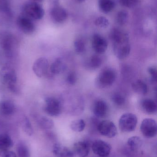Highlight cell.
Instances as JSON below:
<instances>
[{
	"instance_id": "2e32d148",
	"label": "cell",
	"mask_w": 157,
	"mask_h": 157,
	"mask_svg": "<svg viewBox=\"0 0 157 157\" xmlns=\"http://www.w3.org/2000/svg\"><path fill=\"white\" fill-rule=\"evenodd\" d=\"M140 107L143 111L147 114H155L157 112L156 103L151 99H144L141 100Z\"/></svg>"
},
{
	"instance_id": "1f68e13d",
	"label": "cell",
	"mask_w": 157,
	"mask_h": 157,
	"mask_svg": "<svg viewBox=\"0 0 157 157\" xmlns=\"http://www.w3.org/2000/svg\"><path fill=\"white\" fill-rule=\"evenodd\" d=\"M22 128L23 131L28 135H32L33 133V129L30 121L27 117H25L22 121Z\"/></svg>"
},
{
	"instance_id": "d6986e66",
	"label": "cell",
	"mask_w": 157,
	"mask_h": 157,
	"mask_svg": "<svg viewBox=\"0 0 157 157\" xmlns=\"http://www.w3.org/2000/svg\"><path fill=\"white\" fill-rule=\"evenodd\" d=\"M15 106L13 101L3 100L0 102V113L3 115H10L15 112Z\"/></svg>"
},
{
	"instance_id": "484cf974",
	"label": "cell",
	"mask_w": 157,
	"mask_h": 157,
	"mask_svg": "<svg viewBox=\"0 0 157 157\" xmlns=\"http://www.w3.org/2000/svg\"><path fill=\"white\" fill-rule=\"evenodd\" d=\"M74 47L77 53L78 54H83L86 50L85 41L82 38L76 39L74 42Z\"/></svg>"
},
{
	"instance_id": "ab89813d",
	"label": "cell",
	"mask_w": 157,
	"mask_h": 157,
	"mask_svg": "<svg viewBox=\"0 0 157 157\" xmlns=\"http://www.w3.org/2000/svg\"><path fill=\"white\" fill-rule=\"evenodd\" d=\"M43 0H32L33 2H42Z\"/></svg>"
},
{
	"instance_id": "9a60e30c",
	"label": "cell",
	"mask_w": 157,
	"mask_h": 157,
	"mask_svg": "<svg viewBox=\"0 0 157 157\" xmlns=\"http://www.w3.org/2000/svg\"><path fill=\"white\" fill-rule=\"evenodd\" d=\"M73 149L78 156L86 157L90 152V144L87 141H79L74 144Z\"/></svg>"
},
{
	"instance_id": "44dd1931",
	"label": "cell",
	"mask_w": 157,
	"mask_h": 157,
	"mask_svg": "<svg viewBox=\"0 0 157 157\" xmlns=\"http://www.w3.org/2000/svg\"><path fill=\"white\" fill-rule=\"evenodd\" d=\"M132 88L135 93L139 95H146L148 91L147 85L141 79H137L133 82Z\"/></svg>"
},
{
	"instance_id": "f546056e",
	"label": "cell",
	"mask_w": 157,
	"mask_h": 157,
	"mask_svg": "<svg viewBox=\"0 0 157 157\" xmlns=\"http://www.w3.org/2000/svg\"><path fill=\"white\" fill-rule=\"evenodd\" d=\"M111 99L112 102L118 106H122L126 102V98L124 95L118 92L113 93L112 95Z\"/></svg>"
},
{
	"instance_id": "7c38bea8",
	"label": "cell",
	"mask_w": 157,
	"mask_h": 157,
	"mask_svg": "<svg viewBox=\"0 0 157 157\" xmlns=\"http://www.w3.org/2000/svg\"><path fill=\"white\" fill-rule=\"evenodd\" d=\"M49 66L48 59L44 57H41L36 60L34 63L32 70L36 76L41 78L47 73Z\"/></svg>"
},
{
	"instance_id": "3957f363",
	"label": "cell",
	"mask_w": 157,
	"mask_h": 157,
	"mask_svg": "<svg viewBox=\"0 0 157 157\" xmlns=\"http://www.w3.org/2000/svg\"><path fill=\"white\" fill-rule=\"evenodd\" d=\"M1 77L3 83L14 93L18 90L17 82V76L14 69L8 66H5L1 71Z\"/></svg>"
},
{
	"instance_id": "52a82bcc",
	"label": "cell",
	"mask_w": 157,
	"mask_h": 157,
	"mask_svg": "<svg viewBox=\"0 0 157 157\" xmlns=\"http://www.w3.org/2000/svg\"><path fill=\"white\" fill-rule=\"evenodd\" d=\"M97 129L99 132L108 138H113L117 134V129L114 123L108 120L99 122Z\"/></svg>"
},
{
	"instance_id": "7a4b0ae2",
	"label": "cell",
	"mask_w": 157,
	"mask_h": 157,
	"mask_svg": "<svg viewBox=\"0 0 157 157\" xmlns=\"http://www.w3.org/2000/svg\"><path fill=\"white\" fill-rule=\"evenodd\" d=\"M23 15L31 20H38L41 19L44 15V10L42 6L38 2H28L22 7Z\"/></svg>"
},
{
	"instance_id": "4dcf8cb0",
	"label": "cell",
	"mask_w": 157,
	"mask_h": 157,
	"mask_svg": "<svg viewBox=\"0 0 157 157\" xmlns=\"http://www.w3.org/2000/svg\"><path fill=\"white\" fill-rule=\"evenodd\" d=\"M129 14L125 10H121L118 12L116 16V22L120 25H124L127 23Z\"/></svg>"
},
{
	"instance_id": "d4e9b609",
	"label": "cell",
	"mask_w": 157,
	"mask_h": 157,
	"mask_svg": "<svg viewBox=\"0 0 157 157\" xmlns=\"http://www.w3.org/2000/svg\"><path fill=\"white\" fill-rule=\"evenodd\" d=\"M143 143L142 139L137 136L130 137L127 141L128 146L133 151L139 149L142 146Z\"/></svg>"
},
{
	"instance_id": "8d00e7d4",
	"label": "cell",
	"mask_w": 157,
	"mask_h": 157,
	"mask_svg": "<svg viewBox=\"0 0 157 157\" xmlns=\"http://www.w3.org/2000/svg\"><path fill=\"white\" fill-rule=\"evenodd\" d=\"M9 7L8 0H0V12H7Z\"/></svg>"
},
{
	"instance_id": "6da1fadb",
	"label": "cell",
	"mask_w": 157,
	"mask_h": 157,
	"mask_svg": "<svg viewBox=\"0 0 157 157\" xmlns=\"http://www.w3.org/2000/svg\"><path fill=\"white\" fill-rule=\"evenodd\" d=\"M110 37L115 56L120 60L126 59L131 50L129 35L121 29L115 28L111 32Z\"/></svg>"
},
{
	"instance_id": "d6a6232c",
	"label": "cell",
	"mask_w": 157,
	"mask_h": 157,
	"mask_svg": "<svg viewBox=\"0 0 157 157\" xmlns=\"http://www.w3.org/2000/svg\"><path fill=\"white\" fill-rule=\"evenodd\" d=\"M95 24L96 26L100 28H107L109 26L110 22L108 19L105 17H98L95 21Z\"/></svg>"
},
{
	"instance_id": "74e56055",
	"label": "cell",
	"mask_w": 157,
	"mask_h": 157,
	"mask_svg": "<svg viewBox=\"0 0 157 157\" xmlns=\"http://www.w3.org/2000/svg\"><path fill=\"white\" fill-rule=\"evenodd\" d=\"M0 157H17L16 154L9 150L0 151Z\"/></svg>"
},
{
	"instance_id": "cb8c5ba5",
	"label": "cell",
	"mask_w": 157,
	"mask_h": 157,
	"mask_svg": "<svg viewBox=\"0 0 157 157\" xmlns=\"http://www.w3.org/2000/svg\"><path fill=\"white\" fill-rule=\"evenodd\" d=\"M37 123L41 129L49 130L54 126L53 121L46 116H41L37 119Z\"/></svg>"
},
{
	"instance_id": "f1b7e54d",
	"label": "cell",
	"mask_w": 157,
	"mask_h": 157,
	"mask_svg": "<svg viewBox=\"0 0 157 157\" xmlns=\"http://www.w3.org/2000/svg\"><path fill=\"white\" fill-rule=\"evenodd\" d=\"M17 157H30L29 149L25 144L20 143L17 146Z\"/></svg>"
},
{
	"instance_id": "e0dca14e",
	"label": "cell",
	"mask_w": 157,
	"mask_h": 157,
	"mask_svg": "<svg viewBox=\"0 0 157 157\" xmlns=\"http://www.w3.org/2000/svg\"><path fill=\"white\" fill-rule=\"evenodd\" d=\"M53 153L55 157H74V153L70 149L59 144L53 145Z\"/></svg>"
},
{
	"instance_id": "8992f818",
	"label": "cell",
	"mask_w": 157,
	"mask_h": 157,
	"mask_svg": "<svg viewBox=\"0 0 157 157\" xmlns=\"http://www.w3.org/2000/svg\"><path fill=\"white\" fill-rule=\"evenodd\" d=\"M44 111L50 116L57 117L61 113L62 106L61 102L58 99L53 97L47 98L45 99Z\"/></svg>"
},
{
	"instance_id": "ba28073f",
	"label": "cell",
	"mask_w": 157,
	"mask_h": 157,
	"mask_svg": "<svg viewBox=\"0 0 157 157\" xmlns=\"http://www.w3.org/2000/svg\"><path fill=\"white\" fill-rule=\"evenodd\" d=\"M140 130L142 134L146 138H153L157 135L156 122L151 118L145 119L141 123Z\"/></svg>"
},
{
	"instance_id": "ffe728a7",
	"label": "cell",
	"mask_w": 157,
	"mask_h": 157,
	"mask_svg": "<svg viewBox=\"0 0 157 157\" xmlns=\"http://www.w3.org/2000/svg\"><path fill=\"white\" fill-rule=\"evenodd\" d=\"M98 6L103 13H108L114 9L116 3L114 0H98Z\"/></svg>"
},
{
	"instance_id": "f35d334b",
	"label": "cell",
	"mask_w": 157,
	"mask_h": 157,
	"mask_svg": "<svg viewBox=\"0 0 157 157\" xmlns=\"http://www.w3.org/2000/svg\"><path fill=\"white\" fill-rule=\"evenodd\" d=\"M74 1H75L76 2H77L82 3L84 2L85 0H74Z\"/></svg>"
},
{
	"instance_id": "4fadbf2b",
	"label": "cell",
	"mask_w": 157,
	"mask_h": 157,
	"mask_svg": "<svg viewBox=\"0 0 157 157\" xmlns=\"http://www.w3.org/2000/svg\"><path fill=\"white\" fill-rule=\"evenodd\" d=\"M92 111L95 117L97 118H103L108 114V106L106 101L102 100H99L94 103Z\"/></svg>"
},
{
	"instance_id": "836d02e7",
	"label": "cell",
	"mask_w": 157,
	"mask_h": 157,
	"mask_svg": "<svg viewBox=\"0 0 157 157\" xmlns=\"http://www.w3.org/2000/svg\"><path fill=\"white\" fill-rule=\"evenodd\" d=\"M119 1L122 5L125 7L131 8L138 4L140 0H119Z\"/></svg>"
},
{
	"instance_id": "d590c367",
	"label": "cell",
	"mask_w": 157,
	"mask_h": 157,
	"mask_svg": "<svg viewBox=\"0 0 157 157\" xmlns=\"http://www.w3.org/2000/svg\"><path fill=\"white\" fill-rule=\"evenodd\" d=\"M148 72L151 76L152 82H157V69L154 67H150L148 69Z\"/></svg>"
},
{
	"instance_id": "e575fe53",
	"label": "cell",
	"mask_w": 157,
	"mask_h": 157,
	"mask_svg": "<svg viewBox=\"0 0 157 157\" xmlns=\"http://www.w3.org/2000/svg\"><path fill=\"white\" fill-rule=\"evenodd\" d=\"M66 81L71 85H74L77 81V76L74 72L69 73L66 78Z\"/></svg>"
},
{
	"instance_id": "7402d4cb",
	"label": "cell",
	"mask_w": 157,
	"mask_h": 157,
	"mask_svg": "<svg viewBox=\"0 0 157 157\" xmlns=\"http://www.w3.org/2000/svg\"><path fill=\"white\" fill-rule=\"evenodd\" d=\"M14 146L11 137L6 134H0V151L9 150Z\"/></svg>"
},
{
	"instance_id": "277c9868",
	"label": "cell",
	"mask_w": 157,
	"mask_h": 157,
	"mask_svg": "<svg viewBox=\"0 0 157 157\" xmlns=\"http://www.w3.org/2000/svg\"><path fill=\"white\" fill-rule=\"evenodd\" d=\"M137 121L135 114L132 113H124L119 120V128L123 132H131L136 128Z\"/></svg>"
},
{
	"instance_id": "5bb4252c",
	"label": "cell",
	"mask_w": 157,
	"mask_h": 157,
	"mask_svg": "<svg viewBox=\"0 0 157 157\" xmlns=\"http://www.w3.org/2000/svg\"><path fill=\"white\" fill-rule=\"evenodd\" d=\"M50 16L54 22L62 23L67 19L68 13L65 9L57 5L52 8L50 11Z\"/></svg>"
},
{
	"instance_id": "83f0119b",
	"label": "cell",
	"mask_w": 157,
	"mask_h": 157,
	"mask_svg": "<svg viewBox=\"0 0 157 157\" xmlns=\"http://www.w3.org/2000/svg\"><path fill=\"white\" fill-rule=\"evenodd\" d=\"M102 61L101 58L97 55L91 56L88 61V67L91 70H96L101 66Z\"/></svg>"
},
{
	"instance_id": "30bf717a",
	"label": "cell",
	"mask_w": 157,
	"mask_h": 157,
	"mask_svg": "<svg viewBox=\"0 0 157 157\" xmlns=\"http://www.w3.org/2000/svg\"><path fill=\"white\" fill-rule=\"evenodd\" d=\"M91 43L93 50L98 54H103L108 49V42L107 40L100 34H94Z\"/></svg>"
},
{
	"instance_id": "8fae6325",
	"label": "cell",
	"mask_w": 157,
	"mask_h": 157,
	"mask_svg": "<svg viewBox=\"0 0 157 157\" xmlns=\"http://www.w3.org/2000/svg\"><path fill=\"white\" fill-rule=\"evenodd\" d=\"M17 25L19 29L26 34H32L36 29L33 20L23 15L18 17Z\"/></svg>"
},
{
	"instance_id": "603a6c76",
	"label": "cell",
	"mask_w": 157,
	"mask_h": 157,
	"mask_svg": "<svg viewBox=\"0 0 157 157\" xmlns=\"http://www.w3.org/2000/svg\"><path fill=\"white\" fill-rule=\"evenodd\" d=\"M14 40L13 36L11 35H6L4 36L1 41V45L6 53H10L11 49L14 45Z\"/></svg>"
},
{
	"instance_id": "9c48e42d",
	"label": "cell",
	"mask_w": 157,
	"mask_h": 157,
	"mask_svg": "<svg viewBox=\"0 0 157 157\" xmlns=\"http://www.w3.org/2000/svg\"><path fill=\"white\" fill-rule=\"evenodd\" d=\"M94 154L100 157H107L111 152V146L105 141L97 140L94 141L92 145Z\"/></svg>"
},
{
	"instance_id": "60d3db41",
	"label": "cell",
	"mask_w": 157,
	"mask_h": 157,
	"mask_svg": "<svg viewBox=\"0 0 157 157\" xmlns=\"http://www.w3.org/2000/svg\"></svg>"
},
{
	"instance_id": "5b68a950",
	"label": "cell",
	"mask_w": 157,
	"mask_h": 157,
	"mask_svg": "<svg viewBox=\"0 0 157 157\" xmlns=\"http://www.w3.org/2000/svg\"><path fill=\"white\" fill-rule=\"evenodd\" d=\"M116 73L112 69H104L101 71L96 80L97 86L100 88H104L112 86L115 82Z\"/></svg>"
},
{
	"instance_id": "ac0fdd59",
	"label": "cell",
	"mask_w": 157,
	"mask_h": 157,
	"mask_svg": "<svg viewBox=\"0 0 157 157\" xmlns=\"http://www.w3.org/2000/svg\"><path fill=\"white\" fill-rule=\"evenodd\" d=\"M67 68L66 63L61 59H56L50 66V71L54 75H60L65 71Z\"/></svg>"
},
{
	"instance_id": "4316f807",
	"label": "cell",
	"mask_w": 157,
	"mask_h": 157,
	"mask_svg": "<svg viewBox=\"0 0 157 157\" xmlns=\"http://www.w3.org/2000/svg\"><path fill=\"white\" fill-rule=\"evenodd\" d=\"M86 123L83 119L75 120L71 123L70 127L73 131L77 132H83L85 128Z\"/></svg>"
}]
</instances>
